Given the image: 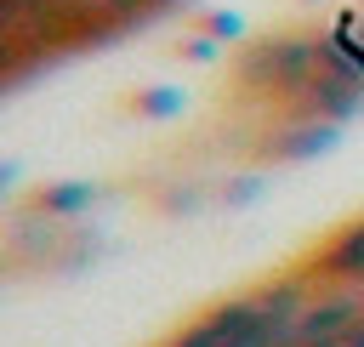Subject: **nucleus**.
<instances>
[{"instance_id": "f257e3e1", "label": "nucleus", "mask_w": 364, "mask_h": 347, "mask_svg": "<svg viewBox=\"0 0 364 347\" xmlns=\"http://www.w3.org/2000/svg\"><path fill=\"white\" fill-rule=\"evenodd\" d=\"M318 68H324V40H313V34H279V40L256 46L245 57V85H262V91H279V97H301Z\"/></svg>"}, {"instance_id": "f03ea898", "label": "nucleus", "mask_w": 364, "mask_h": 347, "mask_svg": "<svg viewBox=\"0 0 364 347\" xmlns=\"http://www.w3.org/2000/svg\"><path fill=\"white\" fill-rule=\"evenodd\" d=\"M318 273L330 284H364V222L341 228L324 250H318Z\"/></svg>"}, {"instance_id": "7ed1b4c3", "label": "nucleus", "mask_w": 364, "mask_h": 347, "mask_svg": "<svg viewBox=\"0 0 364 347\" xmlns=\"http://www.w3.org/2000/svg\"><path fill=\"white\" fill-rule=\"evenodd\" d=\"M330 142H336V125H330V119H307V114H301V125H296L273 154H279V159H307V154H324Z\"/></svg>"}, {"instance_id": "20e7f679", "label": "nucleus", "mask_w": 364, "mask_h": 347, "mask_svg": "<svg viewBox=\"0 0 364 347\" xmlns=\"http://www.w3.org/2000/svg\"><path fill=\"white\" fill-rule=\"evenodd\" d=\"M91 199H97L91 182H57V188L40 193V210H46V216H74V210H85Z\"/></svg>"}, {"instance_id": "39448f33", "label": "nucleus", "mask_w": 364, "mask_h": 347, "mask_svg": "<svg viewBox=\"0 0 364 347\" xmlns=\"http://www.w3.org/2000/svg\"><path fill=\"white\" fill-rule=\"evenodd\" d=\"M136 108H142L148 119H165V114H176V108H182V91H171V85H165V91H148Z\"/></svg>"}]
</instances>
